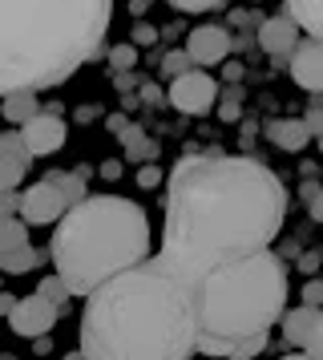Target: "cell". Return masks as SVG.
Returning a JSON list of instances; mask_svg holds the SVG:
<instances>
[{"label": "cell", "instance_id": "cell-1", "mask_svg": "<svg viewBox=\"0 0 323 360\" xmlns=\"http://www.w3.org/2000/svg\"><path fill=\"white\" fill-rule=\"evenodd\" d=\"M287 191L271 166L246 154H182L166 174L162 255L190 279L258 255L279 239Z\"/></svg>", "mask_w": 323, "mask_h": 360}, {"label": "cell", "instance_id": "cell-2", "mask_svg": "<svg viewBox=\"0 0 323 360\" xmlns=\"http://www.w3.org/2000/svg\"><path fill=\"white\" fill-rule=\"evenodd\" d=\"M198 279L166 255L133 263L85 300L81 356L93 360H186L198 352Z\"/></svg>", "mask_w": 323, "mask_h": 360}, {"label": "cell", "instance_id": "cell-3", "mask_svg": "<svg viewBox=\"0 0 323 360\" xmlns=\"http://www.w3.org/2000/svg\"><path fill=\"white\" fill-rule=\"evenodd\" d=\"M113 0H0V94L53 89L101 57Z\"/></svg>", "mask_w": 323, "mask_h": 360}, {"label": "cell", "instance_id": "cell-4", "mask_svg": "<svg viewBox=\"0 0 323 360\" xmlns=\"http://www.w3.org/2000/svg\"><path fill=\"white\" fill-rule=\"evenodd\" d=\"M48 255L69 292L89 295L117 271L150 259V219L133 198L85 195L53 227Z\"/></svg>", "mask_w": 323, "mask_h": 360}, {"label": "cell", "instance_id": "cell-5", "mask_svg": "<svg viewBox=\"0 0 323 360\" xmlns=\"http://www.w3.org/2000/svg\"><path fill=\"white\" fill-rule=\"evenodd\" d=\"M283 304H287V271L271 247L206 276L198 288L202 332L230 340L258 336L283 324Z\"/></svg>", "mask_w": 323, "mask_h": 360}, {"label": "cell", "instance_id": "cell-6", "mask_svg": "<svg viewBox=\"0 0 323 360\" xmlns=\"http://www.w3.org/2000/svg\"><path fill=\"white\" fill-rule=\"evenodd\" d=\"M69 207H73V202H69V195L57 186L53 174H45L41 182H32L29 191H20V219H25L29 227H57Z\"/></svg>", "mask_w": 323, "mask_h": 360}, {"label": "cell", "instance_id": "cell-7", "mask_svg": "<svg viewBox=\"0 0 323 360\" xmlns=\"http://www.w3.org/2000/svg\"><path fill=\"white\" fill-rule=\"evenodd\" d=\"M214 101H218V85L210 73H202V65L186 69L182 77L170 82V105H174L178 114L186 117H202L214 110Z\"/></svg>", "mask_w": 323, "mask_h": 360}, {"label": "cell", "instance_id": "cell-8", "mask_svg": "<svg viewBox=\"0 0 323 360\" xmlns=\"http://www.w3.org/2000/svg\"><path fill=\"white\" fill-rule=\"evenodd\" d=\"M57 316H61V308L48 300V295H25V300H16V308L8 311V324H13L16 336H29V340H37V336H45L48 328L57 324Z\"/></svg>", "mask_w": 323, "mask_h": 360}, {"label": "cell", "instance_id": "cell-9", "mask_svg": "<svg viewBox=\"0 0 323 360\" xmlns=\"http://www.w3.org/2000/svg\"><path fill=\"white\" fill-rule=\"evenodd\" d=\"M235 49V37H230V29H223V25H198L190 37H186V53L194 57V65H218V61H226V53Z\"/></svg>", "mask_w": 323, "mask_h": 360}, {"label": "cell", "instance_id": "cell-10", "mask_svg": "<svg viewBox=\"0 0 323 360\" xmlns=\"http://www.w3.org/2000/svg\"><path fill=\"white\" fill-rule=\"evenodd\" d=\"M20 134H25V142H29L32 158H48V154H57V150L65 146V122L53 110H41V114H32L25 126H20Z\"/></svg>", "mask_w": 323, "mask_h": 360}, {"label": "cell", "instance_id": "cell-11", "mask_svg": "<svg viewBox=\"0 0 323 360\" xmlns=\"http://www.w3.org/2000/svg\"><path fill=\"white\" fill-rule=\"evenodd\" d=\"M32 162V150L25 142V134L20 130H4L0 134V191H16L20 179H25V170Z\"/></svg>", "mask_w": 323, "mask_h": 360}, {"label": "cell", "instance_id": "cell-12", "mask_svg": "<svg viewBox=\"0 0 323 360\" xmlns=\"http://www.w3.org/2000/svg\"><path fill=\"white\" fill-rule=\"evenodd\" d=\"M291 82L307 94H323V41H299V49L291 53Z\"/></svg>", "mask_w": 323, "mask_h": 360}, {"label": "cell", "instance_id": "cell-13", "mask_svg": "<svg viewBox=\"0 0 323 360\" xmlns=\"http://www.w3.org/2000/svg\"><path fill=\"white\" fill-rule=\"evenodd\" d=\"M299 33H303V25L291 13H279V17H267L258 25V45L271 57H291V53L299 49Z\"/></svg>", "mask_w": 323, "mask_h": 360}, {"label": "cell", "instance_id": "cell-14", "mask_svg": "<svg viewBox=\"0 0 323 360\" xmlns=\"http://www.w3.org/2000/svg\"><path fill=\"white\" fill-rule=\"evenodd\" d=\"M319 316H323V308H315V304H303V308L283 311V340L295 344V348H307V340L315 336Z\"/></svg>", "mask_w": 323, "mask_h": 360}, {"label": "cell", "instance_id": "cell-15", "mask_svg": "<svg viewBox=\"0 0 323 360\" xmlns=\"http://www.w3.org/2000/svg\"><path fill=\"white\" fill-rule=\"evenodd\" d=\"M311 138H315V134L307 130L303 117H279V122H271V126H267V142H271V146H279V150H287V154H299Z\"/></svg>", "mask_w": 323, "mask_h": 360}, {"label": "cell", "instance_id": "cell-16", "mask_svg": "<svg viewBox=\"0 0 323 360\" xmlns=\"http://www.w3.org/2000/svg\"><path fill=\"white\" fill-rule=\"evenodd\" d=\"M283 13L299 20L307 37L323 41V0H283Z\"/></svg>", "mask_w": 323, "mask_h": 360}, {"label": "cell", "instance_id": "cell-17", "mask_svg": "<svg viewBox=\"0 0 323 360\" xmlns=\"http://www.w3.org/2000/svg\"><path fill=\"white\" fill-rule=\"evenodd\" d=\"M37 94H41V89H13V94H4V117H8L13 126H25L32 114H41Z\"/></svg>", "mask_w": 323, "mask_h": 360}, {"label": "cell", "instance_id": "cell-18", "mask_svg": "<svg viewBox=\"0 0 323 360\" xmlns=\"http://www.w3.org/2000/svg\"><path fill=\"white\" fill-rule=\"evenodd\" d=\"M41 263V255H37V247H16V251H0V271L4 276H29L32 267Z\"/></svg>", "mask_w": 323, "mask_h": 360}, {"label": "cell", "instance_id": "cell-19", "mask_svg": "<svg viewBox=\"0 0 323 360\" xmlns=\"http://www.w3.org/2000/svg\"><path fill=\"white\" fill-rule=\"evenodd\" d=\"M16 247H29V223L20 214H4L0 219V251H16Z\"/></svg>", "mask_w": 323, "mask_h": 360}, {"label": "cell", "instance_id": "cell-20", "mask_svg": "<svg viewBox=\"0 0 323 360\" xmlns=\"http://www.w3.org/2000/svg\"><path fill=\"white\" fill-rule=\"evenodd\" d=\"M121 142H126V158L129 162H142V158H154V142L145 138L142 126H126L121 130Z\"/></svg>", "mask_w": 323, "mask_h": 360}, {"label": "cell", "instance_id": "cell-21", "mask_svg": "<svg viewBox=\"0 0 323 360\" xmlns=\"http://www.w3.org/2000/svg\"><path fill=\"white\" fill-rule=\"evenodd\" d=\"M53 179H57V186L69 195V202H81V198H85V179H89V166H81V170H73V174L53 170Z\"/></svg>", "mask_w": 323, "mask_h": 360}, {"label": "cell", "instance_id": "cell-22", "mask_svg": "<svg viewBox=\"0 0 323 360\" xmlns=\"http://www.w3.org/2000/svg\"><path fill=\"white\" fill-rule=\"evenodd\" d=\"M37 292L48 295V300H53L61 311H69V300H73V292H69V283H65L61 276H45L41 283H37Z\"/></svg>", "mask_w": 323, "mask_h": 360}, {"label": "cell", "instance_id": "cell-23", "mask_svg": "<svg viewBox=\"0 0 323 360\" xmlns=\"http://www.w3.org/2000/svg\"><path fill=\"white\" fill-rule=\"evenodd\" d=\"M110 65L117 69V73H129V69L138 65V45H129V41L126 45H113L110 49Z\"/></svg>", "mask_w": 323, "mask_h": 360}, {"label": "cell", "instance_id": "cell-24", "mask_svg": "<svg viewBox=\"0 0 323 360\" xmlns=\"http://www.w3.org/2000/svg\"><path fill=\"white\" fill-rule=\"evenodd\" d=\"M186 69H194V57H190L186 49L166 53V61H162V77H182Z\"/></svg>", "mask_w": 323, "mask_h": 360}, {"label": "cell", "instance_id": "cell-25", "mask_svg": "<svg viewBox=\"0 0 323 360\" xmlns=\"http://www.w3.org/2000/svg\"><path fill=\"white\" fill-rule=\"evenodd\" d=\"M263 348H267V332H258V336H239L230 356H255V352H263Z\"/></svg>", "mask_w": 323, "mask_h": 360}, {"label": "cell", "instance_id": "cell-26", "mask_svg": "<svg viewBox=\"0 0 323 360\" xmlns=\"http://www.w3.org/2000/svg\"><path fill=\"white\" fill-rule=\"evenodd\" d=\"M138 186H145V191H154V186H162V166L145 162L142 170H138Z\"/></svg>", "mask_w": 323, "mask_h": 360}, {"label": "cell", "instance_id": "cell-27", "mask_svg": "<svg viewBox=\"0 0 323 360\" xmlns=\"http://www.w3.org/2000/svg\"><path fill=\"white\" fill-rule=\"evenodd\" d=\"M178 13H206V8H214V4H223V0H170Z\"/></svg>", "mask_w": 323, "mask_h": 360}, {"label": "cell", "instance_id": "cell-28", "mask_svg": "<svg viewBox=\"0 0 323 360\" xmlns=\"http://www.w3.org/2000/svg\"><path fill=\"white\" fill-rule=\"evenodd\" d=\"M142 101H145V105H162V101H170V94H162V85L145 82L142 85Z\"/></svg>", "mask_w": 323, "mask_h": 360}, {"label": "cell", "instance_id": "cell-29", "mask_svg": "<svg viewBox=\"0 0 323 360\" xmlns=\"http://www.w3.org/2000/svg\"><path fill=\"white\" fill-rule=\"evenodd\" d=\"M303 356H315V360L323 356V316H319V324H315V336H311V340H307Z\"/></svg>", "mask_w": 323, "mask_h": 360}, {"label": "cell", "instance_id": "cell-30", "mask_svg": "<svg viewBox=\"0 0 323 360\" xmlns=\"http://www.w3.org/2000/svg\"><path fill=\"white\" fill-rule=\"evenodd\" d=\"M0 214H20V195L16 191H0Z\"/></svg>", "mask_w": 323, "mask_h": 360}, {"label": "cell", "instance_id": "cell-31", "mask_svg": "<svg viewBox=\"0 0 323 360\" xmlns=\"http://www.w3.org/2000/svg\"><path fill=\"white\" fill-rule=\"evenodd\" d=\"M303 304H315V308H323V279H311L303 288Z\"/></svg>", "mask_w": 323, "mask_h": 360}, {"label": "cell", "instance_id": "cell-32", "mask_svg": "<svg viewBox=\"0 0 323 360\" xmlns=\"http://www.w3.org/2000/svg\"><path fill=\"white\" fill-rule=\"evenodd\" d=\"M154 41H158V29L154 25H138L133 29V45H154Z\"/></svg>", "mask_w": 323, "mask_h": 360}, {"label": "cell", "instance_id": "cell-33", "mask_svg": "<svg viewBox=\"0 0 323 360\" xmlns=\"http://www.w3.org/2000/svg\"><path fill=\"white\" fill-rule=\"evenodd\" d=\"M303 122H307V130H311V134H323V105H311Z\"/></svg>", "mask_w": 323, "mask_h": 360}, {"label": "cell", "instance_id": "cell-34", "mask_svg": "<svg viewBox=\"0 0 323 360\" xmlns=\"http://www.w3.org/2000/svg\"><path fill=\"white\" fill-rule=\"evenodd\" d=\"M101 179L117 182V179H121V162H101Z\"/></svg>", "mask_w": 323, "mask_h": 360}, {"label": "cell", "instance_id": "cell-35", "mask_svg": "<svg viewBox=\"0 0 323 360\" xmlns=\"http://www.w3.org/2000/svg\"><path fill=\"white\" fill-rule=\"evenodd\" d=\"M307 214H311L315 223H323V191H319L315 198H311V202H307Z\"/></svg>", "mask_w": 323, "mask_h": 360}, {"label": "cell", "instance_id": "cell-36", "mask_svg": "<svg viewBox=\"0 0 323 360\" xmlns=\"http://www.w3.org/2000/svg\"><path fill=\"white\" fill-rule=\"evenodd\" d=\"M16 308V295L13 292H0V316H4V320H8V311Z\"/></svg>", "mask_w": 323, "mask_h": 360}, {"label": "cell", "instance_id": "cell-37", "mask_svg": "<svg viewBox=\"0 0 323 360\" xmlns=\"http://www.w3.org/2000/svg\"><path fill=\"white\" fill-rule=\"evenodd\" d=\"M97 114H101V110H97V105H81V110H77V122H93Z\"/></svg>", "mask_w": 323, "mask_h": 360}, {"label": "cell", "instance_id": "cell-38", "mask_svg": "<svg viewBox=\"0 0 323 360\" xmlns=\"http://www.w3.org/2000/svg\"><path fill=\"white\" fill-rule=\"evenodd\" d=\"M126 126H129V122H126V117H121V114H117V117H110V130H113V134H121V130H126Z\"/></svg>", "mask_w": 323, "mask_h": 360}, {"label": "cell", "instance_id": "cell-39", "mask_svg": "<svg viewBox=\"0 0 323 360\" xmlns=\"http://www.w3.org/2000/svg\"><path fill=\"white\" fill-rule=\"evenodd\" d=\"M315 146H319V154H323V134H315Z\"/></svg>", "mask_w": 323, "mask_h": 360}]
</instances>
